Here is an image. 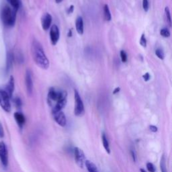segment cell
<instances>
[{
    "label": "cell",
    "mask_w": 172,
    "mask_h": 172,
    "mask_svg": "<svg viewBox=\"0 0 172 172\" xmlns=\"http://www.w3.org/2000/svg\"><path fill=\"white\" fill-rule=\"evenodd\" d=\"M147 169L149 172H155L156 171L155 167L150 162H148L147 163Z\"/></svg>",
    "instance_id": "obj_25"
},
{
    "label": "cell",
    "mask_w": 172,
    "mask_h": 172,
    "mask_svg": "<svg viewBox=\"0 0 172 172\" xmlns=\"http://www.w3.org/2000/svg\"><path fill=\"white\" fill-rule=\"evenodd\" d=\"M25 82H26V87L28 93L29 95H32L33 92V81H32L31 71L29 69H28L26 71V73Z\"/></svg>",
    "instance_id": "obj_10"
},
{
    "label": "cell",
    "mask_w": 172,
    "mask_h": 172,
    "mask_svg": "<svg viewBox=\"0 0 172 172\" xmlns=\"http://www.w3.org/2000/svg\"><path fill=\"white\" fill-rule=\"evenodd\" d=\"M149 128H150V130L152 132H156L158 131L157 127H155V126H153V125H150L149 127Z\"/></svg>",
    "instance_id": "obj_32"
},
{
    "label": "cell",
    "mask_w": 172,
    "mask_h": 172,
    "mask_svg": "<svg viewBox=\"0 0 172 172\" xmlns=\"http://www.w3.org/2000/svg\"><path fill=\"white\" fill-rule=\"evenodd\" d=\"M140 171H141V172H146L143 169H141V170H140Z\"/></svg>",
    "instance_id": "obj_38"
},
{
    "label": "cell",
    "mask_w": 172,
    "mask_h": 172,
    "mask_svg": "<svg viewBox=\"0 0 172 172\" xmlns=\"http://www.w3.org/2000/svg\"><path fill=\"white\" fill-rule=\"evenodd\" d=\"M104 18L106 21H110L112 19L111 13L109 9V6L105 4L104 7Z\"/></svg>",
    "instance_id": "obj_19"
},
{
    "label": "cell",
    "mask_w": 172,
    "mask_h": 172,
    "mask_svg": "<svg viewBox=\"0 0 172 172\" xmlns=\"http://www.w3.org/2000/svg\"><path fill=\"white\" fill-rule=\"evenodd\" d=\"M14 56L12 52L9 51L7 53V59H6V71L9 72L12 68L13 63H14Z\"/></svg>",
    "instance_id": "obj_15"
},
{
    "label": "cell",
    "mask_w": 172,
    "mask_h": 172,
    "mask_svg": "<svg viewBox=\"0 0 172 172\" xmlns=\"http://www.w3.org/2000/svg\"><path fill=\"white\" fill-rule=\"evenodd\" d=\"M155 55H157V57L160 59L161 60H163V59L165 58V54H164V52H163V50L161 49H156L155 50Z\"/></svg>",
    "instance_id": "obj_23"
},
{
    "label": "cell",
    "mask_w": 172,
    "mask_h": 172,
    "mask_svg": "<svg viewBox=\"0 0 172 172\" xmlns=\"http://www.w3.org/2000/svg\"><path fill=\"white\" fill-rule=\"evenodd\" d=\"M14 102H15L16 106L18 107V108L22 106V101H21V100L19 98H16L14 100Z\"/></svg>",
    "instance_id": "obj_29"
},
{
    "label": "cell",
    "mask_w": 172,
    "mask_h": 172,
    "mask_svg": "<svg viewBox=\"0 0 172 172\" xmlns=\"http://www.w3.org/2000/svg\"><path fill=\"white\" fill-rule=\"evenodd\" d=\"M53 114L55 122H57L59 126H61L62 127L66 126L67 118L65 115H64V114L62 111H59V112H57L53 113Z\"/></svg>",
    "instance_id": "obj_9"
},
{
    "label": "cell",
    "mask_w": 172,
    "mask_h": 172,
    "mask_svg": "<svg viewBox=\"0 0 172 172\" xmlns=\"http://www.w3.org/2000/svg\"><path fill=\"white\" fill-rule=\"evenodd\" d=\"M9 3L11 4V6L14 7V9L17 10L20 7V1L19 0H7Z\"/></svg>",
    "instance_id": "obj_22"
},
{
    "label": "cell",
    "mask_w": 172,
    "mask_h": 172,
    "mask_svg": "<svg viewBox=\"0 0 172 172\" xmlns=\"http://www.w3.org/2000/svg\"><path fill=\"white\" fill-rule=\"evenodd\" d=\"M1 18L3 23L6 26H12L16 21V11L12 10L7 6H4L2 9Z\"/></svg>",
    "instance_id": "obj_2"
},
{
    "label": "cell",
    "mask_w": 172,
    "mask_h": 172,
    "mask_svg": "<svg viewBox=\"0 0 172 172\" xmlns=\"http://www.w3.org/2000/svg\"><path fill=\"white\" fill-rule=\"evenodd\" d=\"M74 6L71 5L68 8V10H67V13L69 14H72L73 12H74Z\"/></svg>",
    "instance_id": "obj_33"
},
{
    "label": "cell",
    "mask_w": 172,
    "mask_h": 172,
    "mask_svg": "<svg viewBox=\"0 0 172 172\" xmlns=\"http://www.w3.org/2000/svg\"><path fill=\"white\" fill-rule=\"evenodd\" d=\"M10 97L8 96L4 90H0V106L6 112H10L11 111V104Z\"/></svg>",
    "instance_id": "obj_5"
},
{
    "label": "cell",
    "mask_w": 172,
    "mask_h": 172,
    "mask_svg": "<svg viewBox=\"0 0 172 172\" xmlns=\"http://www.w3.org/2000/svg\"><path fill=\"white\" fill-rule=\"evenodd\" d=\"M52 16L49 13H46V14L42 16V27L43 30L45 31H47L48 30L50 25L51 23H52Z\"/></svg>",
    "instance_id": "obj_11"
},
{
    "label": "cell",
    "mask_w": 172,
    "mask_h": 172,
    "mask_svg": "<svg viewBox=\"0 0 172 172\" xmlns=\"http://www.w3.org/2000/svg\"><path fill=\"white\" fill-rule=\"evenodd\" d=\"M160 34L164 38H168L170 36V32L167 28H163L160 31Z\"/></svg>",
    "instance_id": "obj_24"
},
{
    "label": "cell",
    "mask_w": 172,
    "mask_h": 172,
    "mask_svg": "<svg viewBox=\"0 0 172 172\" xmlns=\"http://www.w3.org/2000/svg\"><path fill=\"white\" fill-rule=\"evenodd\" d=\"M64 97H67V93L66 91H59V90H56L55 88H50L49 93H48V101L50 105L52 104L53 102H57L60 99Z\"/></svg>",
    "instance_id": "obj_4"
},
{
    "label": "cell",
    "mask_w": 172,
    "mask_h": 172,
    "mask_svg": "<svg viewBox=\"0 0 172 172\" xmlns=\"http://www.w3.org/2000/svg\"><path fill=\"white\" fill-rule=\"evenodd\" d=\"M143 79L145 81H148L150 79V76L149 73H146L145 74H144L143 75Z\"/></svg>",
    "instance_id": "obj_30"
},
{
    "label": "cell",
    "mask_w": 172,
    "mask_h": 172,
    "mask_svg": "<svg viewBox=\"0 0 172 172\" xmlns=\"http://www.w3.org/2000/svg\"><path fill=\"white\" fill-rule=\"evenodd\" d=\"M143 7L145 12H148L149 8V0H143Z\"/></svg>",
    "instance_id": "obj_28"
},
{
    "label": "cell",
    "mask_w": 172,
    "mask_h": 172,
    "mask_svg": "<svg viewBox=\"0 0 172 172\" xmlns=\"http://www.w3.org/2000/svg\"><path fill=\"white\" fill-rule=\"evenodd\" d=\"M67 97H64L60 99L59 100H58L57 102H56V104L53 109V113L57 112H59V111H62V109L64 108V106H65L67 104Z\"/></svg>",
    "instance_id": "obj_12"
},
{
    "label": "cell",
    "mask_w": 172,
    "mask_h": 172,
    "mask_svg": "<svg viewBox=\"0 0 172 172\" xmlns=\"http://www.w3.org/2000/svg\"><path fill=\"white\" fill-rule=\"evenodd\" d=\"M85 165L86 166V168L88 169L89 172H98L96 165L92 161L86 160L85 162Z\"/></svg>",
    "instance_id": "obj_17"
},
{
    "label": "cell",
    "mask_w": 172,
    "mask_h": 172,
    "mask_svg": "<svg viewBox=\"0 0 172 172\" xmlns=\"http://www.w3.org/2000/svg\"><path fill=\"white\" fill-rule=\"evenodd\" d=\"M140 44L143 47L147 46V40H146V38L145 34H143L140 38Z\"/></svg>",
    "instance_id": "obj_27"
},
{
    "label": "cell",
    "mask_w": 172,
    "mask_h": 172,
    "mask_svg": "<svg viewBox=\"0 0 172 172\" xmlns=\"http://www.w3.org/2000/svg\"><path fill=\"white\" fill-rule=\"evenodd\" d=\"M120 88H115V89L114 90V92H113V94H117V93H118L120 92Z\"/></svg>",
    "instance_id": "obj_35"
},
{
    "label": "cell",
    "mask_w": 172,
    "mask_h": 172,
    "mask_svg": "<svg viewBox=\"0 0 172 172\" xmlns=\"http://www.w3.org/2000/svg\"><path fill=\"white\" fill-rule=\"evenodd\" d=\"M160 168L161 172H167V168H166V160L165 157L164 155H163L161 159L160 162Z\"/></svg>",
    "instance_id": "obj_20"
},
{
    "label": "cell",
    "mask_w": 172,
    "mask_h": 172,
    "mask_svg": "<svg viewBox=\"0 0 172 172\" xmlns=\"http://www.w3.org/2000/svg\"><path fill=\"white\" fill-rule=\"evenodd\" d=\"M14 118L16 120V121L18 124V125L19 126V127L20 128H22L23 126L24 125V124L26 122V118L24 116L23 114H22L21 112H17L14 113Z\"/></svg>",
    "instance_id": "obj_14"
},
{
    "label": "cell",
    "mask_w": 172,
    "mask_h": 172,
    "mask_svg": "<svg viewBox=\"0 0 172 172\" xmlns=\"http://www.w3.org/2000/svg\"><path fill=\"white\" fill-rule=\"evenodd\" d=\"M60 37V32L59 29L57 25H53L50 28V41L53 45H56L58 42Z\"/></svg>",
    "instance_id": "obj_8"
},
{
    "label": "cell",
    "mask_w": 172,
    "mask_h": 172,
    "mask_svg": "<svg viewBox=\"0 0 172 172\" xmlns=\"http://www.w3.org/2000/svg\"><path fill=\"white\" fill-rule=\"evenodd\" d=\"M75 26H76V31L80 35H82L84 34V20L82 17H78L77 18L75 22Z\"/></svg>",
    "instance_id": "obj_16"
},
{
    "label": "cell",
    "mask_w": 172,
    "mask_h": 172,
    "mask_svg": "<svg viewBox=\"0 0 172 172\" xmlns=\"http://www.w3.org/2000/svg\"><path fill=\"white\" fill-rule=\"evenodd\" d=\"M131 155H132V157L133 158V161L135 162L136 158V155H135L134 150H131Z\"/></svg>",
    "instance_id": "obj_34"
},
{
    "label": "cell",
    "mask_w": 172,
    "mask_h": 172,
    "mask_svg": "<svg viewBox=\"0 0 172 172\" xmlns=\"http://www.w3.org/2000/svg\"><path fill=\"white\" fill-rule=\"evenodd\" d=\"M74 155H75V160L78 166L81 168H83L85 165V162L86 161L85 156L84 152L82 149L80 148L75 147L74 149Z\"/></svg>",
    "instance_id": "obj_6"
},
{
    "label": "cell",
    "mask_w": 172,
    "mask_h": 172,
    "mask_svg": "<svg viewBox=\"0 0 172 172\" xmlns=\"http://www.w3.org/2000/svg\"><path fill=\"white\" fill-rule=\"evenodd\" d=\"M68 36H69V37L72 36V31H71V30H69V32H68Z\"/></svg>",
    "instance_id": "obj_36"
},
{
    "label": "cell",
    "mask_w": 172,
    "mask_h": 172,
    "mask_svg": "<svg viewBox=\"0 0 172 172\" xmlns=\"http://www.w3.org/2000/svg\"><path fill=\"white\" fill-rule=\"evenodd\" d=\"M4 136V131H3V128L1 122H0V138H3Z\"/></svg>",
    "instance_id": "obj_31"
},
{
    "label": "cell",
    "mask_w": 172,
    "mask_h": 172,
    "mask_svg": "<svg viewBox=\"0 0 172 172\" xmlns=\"http://www.w3.org/2000/svg\"><path fill=\"white\" fill-rule=\"evenodd\" d=\"M74 98H75V109L74 113L77 117H82L85 114V108L82 100L79 96L78 92L74 90Z\"/></svg>",
    "instance_id": "obj_3"
},
{
    "label": "cell",
    "mask_w": 172,
    "mask_h": 172,
    "mask_svg": "<svg viewBox=\"0 0 172 172\" xmlns=\"http://www.w3.org/2000/svg\"><path fill=\"white\" fill-rule=\"evenodd\" d=\"M14 79L12 76L10 77V79L8 81V83L6 87V89L4 90L6 92V93L8 95L10 98L12 96L13 92H14Z\"/></svg>",
    "instance_id": "obj_13"
},
{
    "label": "cell",
    "mask_w": 172,
    "mask_h": 172,
    "mask_svg": "<svg viewBox=\"0 0 172 172\" xmlns=\"http://www.w3.org/2000/svg\"><path fill=\"white\" fill-rule=\"evenodd\" d=\"M32 55L34 62L38 67L43 69H47L49 67V61L45 53L44 49L41 43L36 40H34L31 46Z\"/></svg>",
    "instance_id": "obj_1"
},
{
    "label": "cell",
    "mask_w": 172,
    "mask_h": 172,
    "mask_svg": "<svg viewBox=\"0 0 172 172\" xmlns=\"http://www.w3.org/2000/svg\"><path fill=\"white\" fill-rule=\"evenodd\" d=\"M165 16H166V20L167 23H168L170 26L171 25V14H170V10L168 7H166L165 8Z\"/></svg>",
    "instance_id": "obj_21"
},
{
    "label": "cell",
    "mask_w": 172,
    "mask_h": 172,
    "mask_svg": "<svg viewBox=\"0 0 172 172\" xmlns=\"http://www.w3.org/2000/svg\"><path fill=\"white\" fill-rule=\"evenodd\" d=\"M102 140L103 146H104L106 151L108 154H110V146H109V142H108V139L105 135V133H102Z\"/></svg>",
    "instance_id": "obj_18"
},
{
    "label": "cell",
    "mask_w": 172,
    "mask_h": 172,
    "mask_svg": "<svg viewBox=\"0 0 172 172\" xmlns=\"http://www.w3.org/2000/svg\"><path fill=\"white\" fill-rule=\"evenodd\" d=\"M120 58H121L122 62L123 63H126L127 61V54L126 53V52L124 50H121L120 51Z\"/></svg>",
    "instance_id": "obj_26"
},
{
    "label": "cell",
    "mask_w": 172,
    "mask_h": 172,
    "mask_svg": "<svg viewBox=\"0 0 172 172\" xmlns=\"http://www.w3.org/2000/svg\"><path fill=\"white\" fill-rule=\"evenodd\" d=\"M0 160L2 165L6 167L8 165V151L7 146L4 142L0 143Z\"/></svg>",
    "instance_id": "obj_7"
},
{
    "label": "cell",
    "mask_w": 172,
    "mask_h": 172,
    "mask_svg": "<svg viewBox=\"0 0 172 172\" xmlns=\"http://www.w3.org/2000/svg\"><path fill=\"white\" fill-rule=\"evenodd\" d=\"M55 1L57 3H61L63 1V0H55Z\"/></svg>",
    "instance_id": "obj_37"
}]
</instances>
